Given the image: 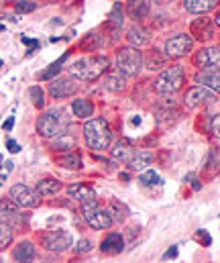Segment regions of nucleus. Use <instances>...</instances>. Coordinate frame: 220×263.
Masks as SVG:
<instances>
[{"mask_svg":"<svg viewBox=\"0 0 220 263\" xmlns=\"http://www.w3.org/2000/svg\"><path fill=\"white\" fill-rule=\"evenodd\" d=\"M110 66L108 58L104 55H88V58H79L77 62H73L70 66V76H73L79 82H94L98 80Z\"/></svg>","mask_w":220,"mask_h":263,"instance_id":"obj_1","label":"nucleus"},{"mask_svg":"<svg viewBox=\"0 0 220 263\" xmlns=\"http://www.w3.org/2000/svg\"><path fill=\"white\" fill-rule=\"evenodd\" d=\"M84 139L90 149L94 151H104L112 143V131L110 125L104 119H90L84 125Z\"/></svg>","mask_w":220,"mask_h":263,"instance_id":"obj_2","label":"nucleus"},{"mask_svg":"<svg viewBox=\"0 0 220 263\" xmlns=\"http://www.w3.org/2000/svg\"><path fill=\"white\" fill-rule=\"evenodd\" d=\"M184 78H186V73H184V67L182 66L167 67V69L161 71L159 78L155 80V90H157L159 94H163V96H169V94H173V92H177V90L182 88Z\"/></svg>","mask_w":220,"mask_h":263,"instance_id":"obj_3","label":"nucleus"},{"mask_svg":"<svg viewBox=\"0 0 220 263\" xmlns=\"http://www.w3.org/2000/svg\"><path fill=\"white\" fill-rule=\"evenodd\" d=\"M145 66V58L141 55L139 47H123L116 55V67L123 76H137Z\"/></svg>","mask_w":220,"mask_h":263,"instance_id":"obj_4","label":"nucleus"},{"mask_svg":"<svg viewBox=\"0 0 220 263\" xmlns=\"http://www.w3.org/2000/svg\"><path fill=\"white\" fill-rule=\"evenodd\" d=\"M66 129V121L62 117V110H47L45 115H41V119L37 121V133L45 139H53L59 137Z\"/></svg>","mask_w":220,"mask_h":263,"instance_id":"obj_5","label":"nucleus"},{"mask_svg":"<svg viewBox=\"0 0 220 263\" xmlns=\"http://www.w3.org/2000/svg\"><path fill=\"white\" fill-rule=\"evenodd\" d=\"M82 212H84L86 222H88L92 229H108V227L112 224L110 212L104 210V208H98L96 200H90V202L82 204Z\"/></svg>","mask_w":220,"mask_h":263,"instance_id":"obj_6","label":"nucleus"},{"mask_svg":"<svg viewBox=\"0 0 220 263\" xmlns=\"http://www.w3.org/2000/svg\"><path fill=\"white\" fill-rule=\"evenodd\" d=\"M192 47H194V39L190 35H186V33H177V35H173V37H169L165 41L163 53L167 58H171V60H177V58L188 55L192 51Z\"/></svg>","mask_w":220,"mask_h":263,"instance_id":"obj_7","label":"nucleus"},{"mask_svg":"<svg viewBox=\"0 0 220 263\" xmlns=\"http://www.w3.org/2000/svg\"><path fill=\"white\" fill-rule=\"evenodd\" d=\"M43 243H45V247H47L49 251H66V249L72 247L73 239L68 231H62V229H59V231L47 233L45 239H43Z\"/></svg>","mask_w":220,"mask_h":263,"instance_id":"obj_8","label":"nucleus"},{"mask_svg":"<svg viewBox=\"0 0 220 263\" xmlns=\"http://www.w3.org/2000/svg\"><path fill=\"white\" fill-rule=\"evenodd\" d=\"M10 198L18 206H23V208H35V206H39V194H35L31 188H27L23 184H16V186L10 188Z\"/></svg>","mask_w":220,"mask_h":263,"instance_id":"obj_9","label":"nucleus"},{"mask_svg":"<svg viewBox=\"0 0 220 263\" xmlns=\"http://www.w3.org/2000/svg\"><path fill=\"white\" fill-rule=\"evenodd\" d=\"M77 92V84H75V78L70 76V78H59V80H53L51 86H49V94L53 98H68Z\"/></svg>","mask_w":220,"mask_h":263,"instance_id":"obj_10","label":"nucleus"},{"mask_svg":"<svg viewBox=\"0 0 220 263\" xmlns=\"http://www.w3.org/2000/svg\"><path fill=\"white\" fill-rule=\"evenodd\" d=\"M214 92L206 86H198V88H192L188 94H186V104L190 108H196V106H202V104H208V102H214Z\"/></svg>","mask_w":220,"mask_h":263,"instance_id":"obj_11","label":"nucleus"},{"mask_svg":"<svg viewBox=\"0 0 220 263\" xmlns=\"http://www.w3.org/2000/svg\"><path fill=\"white\" fill-rule=\"evenodd\" d=\"M194 62H196V66L204 67V69L220 67V47H206V49L198 51Z\"/></svg>","mask_w":220,"mask_h":263,"instance_id":"obj_12","label":"nucleus"},{"mask_svg":"<svg viewBox=\"0 0 220 263\" xmlns=\"http://www.w3.org/2000/svg\"><path fill=\"white\" fill-rule=\"evenodd\" d=\"M196 82L210 88L212 92H220V67H210V69H202L196 76Z\"/></svg>","mask_w":220,"mask_h":263,"instance_id":"obj_13","label":"nucleus"},{"mask_svg":"<svg viewBox=\"0 0 220 263\" xmlns=\"http://www.w3.org/2000/svg\"><path fill=\"white\" fill-rule=\"evenodd\" d=\"M192 35H196L198 39H210L214 37V25L210 18H198L192 23Z\"/></svg>","mask_w":220,"mask_h":263,"instance_id":"obj_14","label":"nucleus"},{"mask_svg":"<svg viewBox=\"0 0 220 263\" xmlns=\"http://www.w3.org/2000/svg\"><path fill=\"white\" fill-rule=\"evenodd\" d=\"M110 151H112V157H114V159L125 161V163H129V161L133 159V155L137 153V149H135L129 141H118Z\"/></svg>","mask_w":220,"mask_h":263,"instance_id":"obj_15","label":"nucleus"},{"mask_svg":"<svg viewBox=\"0 0 220 263\" xmlns=\"http://www.w3.org/2000/svg\"><path fill=\"white\" fill-rule=\"evenodd\" d=\"M100 249H102V253L116 255V253H121V251L125 249V241H123V237H121L118 233H112V235H108V237L102 241Z\"/></svg>","mask_w":220,"mask_h":263,"instance_id":"obj_16","label":"nucleus"},{"mask_svg":"<svg viewBox=\"0 0 220 263\" xmlns=\"http://www.w3.org/2000/svg\"><path fill=\"white\" fill-rule=\"evenodd\" d=\"M151 10V2L149 0H129L127 2V12L131 18L139 21V18H145Z\"/></svg>","mask_w":220,"mask_h":263,"instance_id":"obj_17","label":"nucleus"},{"mask_svg":"<svg viewBox=\"0 0 220 263\" xmlns=\"http://www.w3.org/2000/svg\"><path fill=\"white\" fill-rule=\"evenodd\" d=\"M218 2L220 0H184V8L194 14H204L214 6H218Z\"/></svg>","mask_w":220,"mask_h":263,"instance_id":"obj_18","label":"nucleus"},{"mask_svg":"<svg viewBox=\"0 0 220 263\" xmlns=\"http://www.w3.org/2000/svg\"><path fill=\"white\" fill-rule=\"evenodd\" d=\"M68 194H70V198L82 202V204H86V202H90V200H96L94 190L88 188V186H84V184H72V186L68 188Z\"/></svg>","mask_w":220,"mask_h":263,"instance_id":"obj_19","label":"nucleus"},{"mask_svg":"<svg viewBox=\"0 0 220 263\" xmlns=\"http://www.w3.org/2000/svg\"><path fill=\"white\" fill-rule=\"evenodd\" d=\"M35 257V245L31 241H23L12 249V259L14 261H31Z\"/></svg>","mask_w":220,"mask_h":263,"instance_id":"obj_20","label":"nucleus"},{"mask_svg":"<svg viewBox=\"0 0 220 263\" xmlns=\"http://www.w3.org/2000/svg\"><path fill=\"white\" fill-rule=\"evenodd\" d=\"M149 163H151V153L137 149V153H135L133 159L127 163V167H129L131 172H141V170H145Z\"/></svg>","mask_w":220,"mask_h":263,"instance_id":"obj_21","label":"nucleus"},{"mask_svg":"<svg viewBox=\"0 0 220 263\" xmlns=\"http://www.w3.org/2000/svg\"><path fill=\"white\" fill-rule=\"evenodd\" d=\"M59 190H62V182H59V180L47 178V180H41V182L37 184V194H39V196H53V194H57Z\"/></svg>","mask_w":220,"mask_h":263,"instance_id":"obj_22","label":"nucleus"},{"mask_svg":"<svg viewBox=\"0 0 220 263\" xmlns=\"http://www.w3.org/2000/svg\"><path fill=\"white\" fill-rule=\"evenodd\" d=\"M72 110L77 119H90L92 112H94V106H92V102H88L84 98H77L72 102Z\"/></svg>","mask_w":220,"mask_h":263,"instance_id":"obj_23","label":"nucleus"},{"mask_svg":"<svg viewBox=\"0 0 220 263\" xmlns=\"http://www.w3.org/2000/svg\"><path fill=\"white\" fill-rule=\"evenodd\" d=\"M125 86H127V80L121 76V71L118 73H112V76H108L104 80V88L106 90H112V92H121V90H125Z\"/></svg>","mask_w":220,"mask_h":263,"instance_id":"obj_24","label":"nucleus"},{"mask_svg":"<svg viewBox=\"0 0 220 263\" xmlns=\"http://www.w3.org/2000/svg\"><path fill=\"white\" fill-rule=\"evenodd\" d=\"M127 39H129V43H131L133 47H141V45H145L149 37L145 35L143 29H139V27H131L129 33H127Z\"/></svg>","mask_w":220,"mask_h":263,"instance_id":"obj_25","label":"nucleus"},{"mask_svg":"<svg viewBox=\"0 0 220 263\" xmlns=\"http://www.w3.org/2000/svg\"><path fill=\"white\" fill-rule=\"evenodd\" d=\"M66 62H68V53H66V55H62L55 64H51L47 69H43V71L39 73V80H53V76H57V73L62 71V66H64Z\"/></svg>","mask_w":220,"mask_h":263,"instance_id":"obj_26","label":"nucleus"},{"mask_svg":"<svg viewBox=\"0 0 220 263\" xmlns=\"http://www.w3.org/2000/svg\"><path fill=\"white\" fill-rule=\"evenodd\" d=\"M0 210H2V220H4V222H21L18 210H16V208H14L10 202L2 200V206H0Z\"/></svg>","mask_w":220,"mask_h":263,"instance_id":"obj_27","label":"nucleus"},{"mask_svg":"<svg viewBox=\"0 0 220 263\" xmlns=\"http://www.w3.org/2000/svg\"><path fill=\"white\" fill-rule=\"evenodd\" d=\"M29 98H31V102H33L37 108H43V106H45V92L41 90V86H33V88L29 90Z\"/></svg>","mask_w":220,"mask_h":263,"instance_id":"obj_28","label":"nucleus"},{"mask_svg":"<svg viewBox=\"0 0 220 263\" xmlns=\"http://www.w3.org/2000/svg\"><path fill=\"white\" fill-rule=\"evenodd\" d=\"M145 67L147 69H161V67H165V58L159 55V51H153L149 55V60H145Z\"/></svg>","mask_w":220,"mask_h":263,"instance_id":"obj_29","label":"nucleus"},{"mask_svg":"<svg viewBox=\"0 0 220 263\" xmlns=\"http://www.w3.org/2000/svg\"><path fill=\"white\" fill-rule=\"evenodd\" d=\"M72 145H73V137L66 135V133H62V135H59V137H55V141H53V149H55V151L72 149Z\"/></svg>","mask_w":220,"mask_h":263,"instance_id":"obj_30","label":"nucleus"},{"mask_svg":"<svg viewBox=\"0 0 220 263\" xmlns=\"http://www.w3.org/2000/svg\"><path fill=\"white\" fill-rule=\"evenodd\" d=\"M59 163H62L64 167H68V170H79V167H82V159H79V155H75V153H68L66 157L59 159Z\"/></svg>","mask_w":220,"mask_h":263,"instance_id":"obj_31","label":"nucleus"},{"mask_svg":"<svg viewBox=\"0 0 220 263\" xmlns=\"http://www.w3.org/2000/svg\"><path fill=\"white\" fill-rule=\"evenodd\" d=\"M10 243H12V229L6 222H2V227H0V247L6 249Z\"/></svg>","mask_w":220,"mask_h":263,"instance_id":"obj_32","label":"nucleus"},{"mask_svg":"<svg viewBox=\"0 0 220 263\" xmlns=\"http://www.w3.org/2000/svg\"><path fill=\"white\" fill-rule=\"evenodd\" d=\"M108 18H110V25H112L116 31L123 27V23H125V21H123V8H121V4H116V6L112 8V12H110V16H108Z\"/></svg>","mask_w":220,"mask_h":263,"instance_id":"obj_33","label":"nucleus"},{"mask_svg":"<svg viewBox=\"0 0 220 263\" xmlns=\"http://www.w3.org/2000/svg\"><path fill=\"white\" fill-rule=\"evenodd\" d=\"M139 182L145 184V186H153V184H159V176H157L155 172H145V174L141 176Z\"/></svg>","mask_w":220,"mask_h":263,"instance_id":"obj_34","label":"nucleus"},{"mask_svg":"<svg viewBox=\"0 0 220 263\" xmlns=\"http://www.w3.org/2000/svg\"><path fill=\"white\" fill-rule=\"evenodd\" d=\"M16 12H33L37 6L33 4V2H27V0H21V2H16Z\"/></svg>","mask_w":220,"mask_h":263,"instance_id":"obj_35","label":"nucleus"},{"mask_svg":"<svg viewBox=\"0 0 220 263\" xmlns=\"http://www.w3.org/2000/svg\"><path fill=\"white\" fill-rule=\"evenodd\" d=\"M90 249H92V241H90V239H82V241L77 243V247H75L77 253H86V251H90Z\"/></svg>","mask_w":220,"mask_h":263,"instance_id":"obj_36","label":"nucleus"},{"mask_svg":"<svg viewBox=\"0 0 220 263\" xmlns=\"http://www.w3.org/2000/svg\"><path fill=\"white\" fill-rule=\"evenodd\" d=\"M210 127H212L214 137H216V139H220V115H216V117L212 119V125H210Z\"/></svg>","mask_w":220,"mask_h":263,"instance_id":"obj_37","label":"nucleus"},{"mask_svg":"<svg viewBox=\"0 0 220 263\" xmlns=\"http://www.w3.org/2000/svg\"><path fill=\"white\" fill-rule=\"evenodd\" d=\"M6 147H8V151H12V153H16V151L21 149V147H18V143H16V141H12V139H8V141H6Z\"/></svg>","mask_w":220,"mask_h":263,"instance_id":"obj_38","label":"nucleus"},{"mask_svg":"<svg viewBox=\"0 0 220 263\" xmlns=\"http://www.w3.org/2000/svg\"><path fill=\"white\" fill-rule=\"evenodd\" d=\"M175 255H177V249L173 247V249H169V251L163 255V259H169V257H175Z\"/></svg>","mask_w":220,"mask_h":263,"instance_id":"obj_39","label":"nucleus"},{"mask_svg":"<svg viewBox=\"0 0 220 263\" xmlns=\"http://www.w3.org/2000/svg\"><path fill=\"white\" fill-rule=\"evenodd\" d=\"M10 129H12V117H10V119L4 123V131H10Z\"/></svg>","mask_w":220,"mask_h":263,"instance_id":"obj_40","label":"nucleus"},{"mask_svg":"<svg viewBox=\"0 0 220 263\" xmlns=\"http://www.w3.org/2000/svg\"><path fill=\"white\" fill-rule=\"evenodd\" d=\"M155 4H167V2H173V0H153Z\"/></svg>","mask_w":220,"mask_h":263,"instance_id":"obj_41","label":"nucleus"},{"mask_svg":"<svg viewBox=\"0 0 220 263\" xmlns=\"http://www.w3.org/2000/svg\"><path fill=\"white\" fill-rule=\"evenodd\" d=\"M214 25H216V27H218V29H220V14H218V16H216V21H214Z\"/></svg>","mask_w":220,"mask_h":263,"instance_id":"obj_42","label":"nucleus"}]
</instances>
